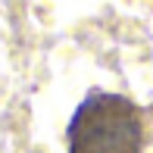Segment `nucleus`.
Instances as JSON below:
<instances>
[{
	"instance_id": "f257e3e1",
	"label": "nucleus",
	"mask_w": 153,
	"mask_h": 153,
	"mask_svg": "<svg viewBox=\"0 0 153 153\" xmlns=\"http://www.w3.org/2000/svg\"><path fill=\"white\" fill-rule=\"evenodd\" d=\"M66 144L69 153H141V113L128 97L97 91L78 103L66 128Z\"/></svg>"
}]
</instances>
